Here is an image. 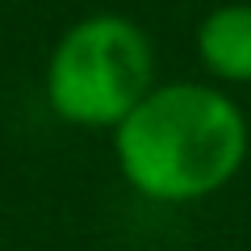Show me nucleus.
<instances>
[{
  "mask_svg": "<svg viewBox=\"0 0 251 251\" xmlns=\"http://www.w3.org/2000/svg\"><path fill=\"white\" fill-rule=\"evenodd\" d=\"M251 130L218 84H155L113 130L117 172L155 205H193L222 193L247 163Z\"/></svg>",
  "mask_w": 251,
  "mask_h": 251,
  "instance_id": "obj_1",
  "label": "nucleus"
},
{
  "mask_svg": "<svg viewBox=\"0 0 251 251\" xmlns=\"http://www.w3.org/2000/svg\"><path fill=\"white\" fill-rule=\"evenodd\" d=\"M151 88V38L117 13H92L75 21L46 59V105L59 122L80 130L113 134Z\"/></svg>",
  "mask_w": 251,
  "mask_h": 251,
  "instance_id": "obj_2",
  "label": "nucleus"
},
{
  "mask_svg": "<svg viewBox=\"0 0 251 251\" xmlns=\"http://www.w3.org/2000/svg\"><path fill=\"white\" fill-rule=\"evenodd\" d=\"M197 54L214 80L251 84V4H218L197 29Z\"/></svg>",
  "mask_w": 251,
  "mask_h": 251,
  "instance_id": "obj_3",
  "label": "nucleus"
}]
</instances>
